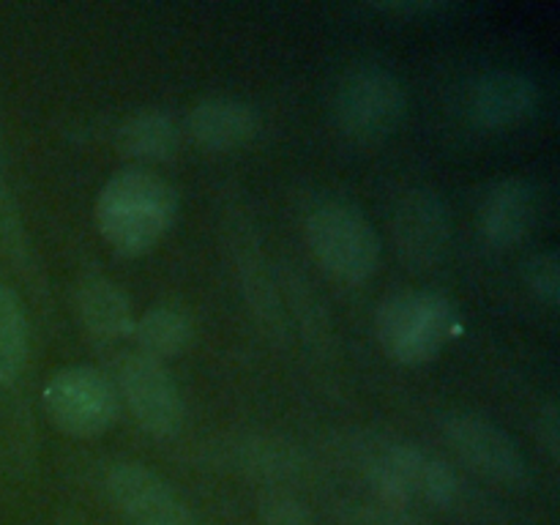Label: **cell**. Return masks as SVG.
I'll return each mask as SVG.
<instances>
[{"mask_svg":"<svg viewBox=\"0 0 560 525\" xmlns=\"http://www.w3.org/2000/svg\"><path fill=\"white\" fill-rule=\"evenodd\" d=\"M345 459L359 470L372 498L394 506L410 509L413 503H427L454 512L468 498L457 470L413 443L361 432L345 441Z\"/></svg>","mask_w":560,"mask_h":525,"instance_id":"1","label":"cell"},{"mask_svg":"<svg viewBox=\"0 0 560 525\" xmlns=\"http://www.w3.org/2000/svg\"><path fill=\"white\" fill-rule=\"evenodd\" d=\"M178 191L153 170L124 167L98 189L93 219L104 244L120 257L148 255L178 219Z\"/></svg>","mask_w":560,"mask_h":525,"instance_id":"2","label":"cell"},{"mask_svg":"<svg viewBox=\"0 0 560 525\" xmlns=\"http://www.w3.org/2000/svg\"><path fill=\"white\" fill-rule=\"evenodd\" d=\"M463 331L459 306L441 290H402L381 301L375 334L388 359L419 366L438 359Z\"/></svg>","mask_w":560,"mask_h":525,"instance_id":"3","label":"cell"},{"mask_svg":"<svg viewBox=\"0 0 560 525\" xmlns=\"http://www.w3.org/2000/svg\"><path fill=\"white\" fill-rule=\"evenodd\" d=\"M306 244L323 271L345 284H361L381 266V235L361 208L326 200L306 217Z\"/></svg>","mask_w":560,"mask_h":525,"instance_id":"4","label":"cell"},{"mask_svg":"<svg viewBox=\"0 0 560 525\" xmlns=\"http://www.w3.org/2000/svg\"><path fill=\"white\" fill-rule=\"evenodd\" d=\"M42 405L55 430L71 438L104 435L120 416L118 388L91 364H71L55 372L44 383Z\"/></svg>","mask_w":560,"mask_h":525,"instance_id":"5","label":"cell"},{"mask_svg":"<svg viewBox=\"0 0 560 525\" xmlns=\"http://www.w3.org/2000/svg\"><path fill=\"white\" fill-rule=\"evenodd\" d=\"M408 98L394 71L383 66H361L350 71L334 96L339 129L353 140H381L402 120Z\"/></svg>","mask_w":560,"mask_h":525,"instance_id":"6","label":"cell"},{"mask_svg":"<svg viewBox=\"0 0 560 525\" xmlns=\"http://www.w3.org/2000/svg\"><path fill=\"white\" fill-rule=\"evenodd\" d=\"M115 388L148 435L159 438V441H170L178 435L186 416L184 397H180L164 361L135 350L118 364V386Z\"/></svg>","mask_w":560,"mask_h":525,"instance_id":"7","label":"cell"},{"mask_svg":"<svg viewBox=\"0 0 560 525\" xmlns=\"http://www.w3.org/2000/svg\"><path fill=\"white\" fill-rule=\"evenodd\" d=\"M448 448L481 479L520 487L528 479L523 448L503 427L476 413H448L441 424Z\"/></svg>","mask_w":560,"mask_h":525,"instance_id":"8","label":"cell"},{"mask_svg":"<svg viewBox=\"0 0 560 525\" xmlns=\"http://www.w3.org/2000/svg\"><path fill=\"white\" fill-rule=\"evenodd\" d=\"M392 238L405 266L413 271L435 268L452 241V222L441 197L424 186L405 191L394 208Z\"/></svg>","mask_w":560,"mask_h":525,"instance_id":"9","label":"cell"},{"mask_svg":"<svg viewBox=\"0 0 560 525\" xmlns=\"http://www.w3.org/2000/svg\"><path fill=\"white\" fill-rule=\"evenodd\" d=\"M107 492L129 525H195L178 492L140 463H118L107 474Z\"/></svg>","mask_w":560,"mask_h":525,"instance_id":"10","label":"cell"},{"mask_svg":"<svg viewBox=\"0 0 560 525\" xmlns=\"http://www.w3.org/2000/svg\"><path fill=\"white\" fill-rule=\"evenodd\" d=\"M539 107V85L528 74L514 69L487 71L474 82L468 113L476 126L487 131L514 129L525 124Z\"/></svg>","mask_w":560,"mask_h":525,"instance_id":"11","label":"cell"},{"mask_svg":"<svg viewBox=\"0 0 560 525\" xmlns=\"http://www.w3.org/2000/svg\"><path fill=\"white\" fill-rule=\"evenodd\" d=\"M536 224V191L520 175H506L490 184L479 202L481 238L495 249L523 244Z\"/></svg>","mask_w":560,"mask_h":525,"instance_id":"12","label":"cell"},{"mask_svg":"<svg viewBox=\"0 0 560 525\" xmlns=\"http://www.w3.org/2000/svg\"><path fill=\"white\" fill-rule=\"evenodd\" d=\"M186 131L202 151L224 153L249 145L260 131V113L244 98L208 96L191 107Z\"/></svg>","mask_w":560,"mask_h":525,"instance_id":"13","label":"cell"},{"mask_svg":"<svg viewBox=\"0 0 560 525\" xmlns=\"http://www.w3.org/2000/svg\"><path fill=\"white\" fill-rule=\"evenodd\" d=\"M74 306L85 331L98 342H120L135 331L137 315L129 295L102 273H88L77 282Z\"/></svg>","mask_w":560,"mask_h":525,"instance_id":"14","label":"cell"},{"mask_svg":"<svg viewBox=\"0 0 560 525\" xmlns=\"http://www.w3.org/2000/svg\"><path fill=\"white\" fill-rule=\"evenodd\" d=\"M115 145L126 159L140 162V167L170 162L180 148V129L173 115L162 109H140L118 126Z\"/></svg>","mask_w":560,"mask_h":525,"instance_id":"15","label":"cell"},{"mask_svg":"<svg viewBox=\"0 0 560 525\" xmlns=\"http://www.w3.org/2000/svg\"><path fill=\"white\" fill-rule=\"evenodd\" d=\"M137 350L156 361H170L184 355L195 339V323L178 306H151L135 320Z\"/></svg>","mask_w":560,"mask_h":525,"instance_id":"16","label":"cell"},{"mask_svg":"<svg viewBox=\"0 0 560 525\" xmlns=\"http://www.w3.org/2000/svg\"><path fill=\"white\" fill-rule=\"evenodd\" d=\"M230 459L246 476L266 481H282L299 474L301 454L284 438L249 435L233 443Z\"/></svg>","mask_w":560,"mask_h":525,"instance_id":"17","label":"cell"},{"mask_svg":"<svg viewBox=\"0 0 560 525\" xmlns=\"http://www.w3.org/2000/svg\"><path fill=\"white\" fill-rule=\"evenodd\" d=\"M31 353V326L25 306L11 288L0 284V386L20 381Z\"/></svg>","mask_w":560,"mask_h":525,"instance_id":"18","label":"cell"},{"mask_svg":"<svg viewBox=\"0 0 560 525\" xmlns=\"http://www.w3.org/2000/svg\"><path fill=\"white\" fill-rule=\"evenodd\" d=\"M525 288L547 310H556L560 301V257L556 249H545L528 260L523 271Z\"/></svg>","mask_w":560,"mask_h":525,"instance_id":"19","label":"cell"},{"mask_svg":"<svg viewBox=\"0 0 560 525\" xmlns=\"http://www.w3.org/2000/svg\"><path fill=\"white\" fill-rule=\"evenodd\" d=\"M345 525H421V520L416 517L410 509L394 506L386 501H372L364 503H348L342 512Z\"/></svg>","mask_w":560,"mask_h":525,"instance_id":"20","label":"cell"},{"mask_svg":"<svg viewBox=\"0 0 560 525\" xmlns=\"http://www.w3.org/2000/svg\"><path fill=\"white\" fill-rule=\"evenodd\" d=\"M0 246H3L11 260H27L25 230H22L14 197H11L3 178H0Z\"/></svg>","mask_w":560,"mask_h":525,"instance_id":"21","label":"cell"},{"mask_svg":"<svg viewBox=\"0 0 560 525\" xmlns=\"http://www.w3.org/2000/svg\"><path fill=\"white\" fill-rule=\"evenodd\" d=\"M260 525H315V517L299 498L277 492L262 501Z\"/></svg>","mask_w":560,"mask_h":525,"instance_id":"22","label":"cell"},{"mask_svg":"<svg viewBox=\"0 0 560 525\" xmlns=\"http://www.w3.org/2000/svg\"><path fill=\"white\" fill-rule=\"evenodd\" d=\"M536 435H539V443L545 446L547 457L552 463H558L560 457V408L556 399H547L545 405L536 413Z\"/></svg>","mask_w":560,"mask_h":525,"instance_id":"23","label":"cell"},{"mask_svg":"<svg viewBox=\"0 0 560 525\" xmlns=\"http://www.w3.org/2000/svg\"><path fill=\"white\" fill-rule=\"evenodd\" d=\"M377 11H386V14H399V16H432L446 11V3H438V0H397V3H377Z\"/></svg>","mask_w":560,"mask_h":525,"instance_id":"24","label":"cell"}]
</instances>
